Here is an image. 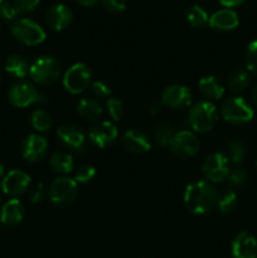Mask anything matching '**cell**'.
Listing matches in <instances>:
<instances>
[{
  "instance_id": "6da1fadb",
  "label": "cell",
  "mask_w": 257,
  "mask_h": 258,
  "mask_svg": "<svg viewBox=\"0 0 257 258\" xmlns=\"http://www.w3.org/2000/svg\"><path fill=\"white\" fill-rule=\"evenodd\" d=\"M218 191L213 184L198 180L189 184L184 191V204L194 214H207L216 207Z\"/></svg>"
},
{
  "instance_id": "7402d4cb",
  "label": "cell",
  "mask_w": 257,
  "mask_h": 258,
  "mask_svg": "<svg viewBox=\"0 0 257 258\" xmlns=\"http://www.w3.org/2000/svg\"><path fill=\"white\" fill-rule=\"evenodd\" d=\"M77 113L82 120L87 122H96L102 116L103 108L96 98L86 97L78 102Z\"/></svg>"
},
{
  "instance_id": "7dc6e473",
  "label": "cell",
  "mask_w": 257,
  "mask_h": 258,
  "mask_svg": "<svg viewBox=\"0 0 257 258\" xmlns=\"http://www.w3.org/2000/svg\"><path fill=\"white\" fill-rule=\"evenodd\" d=\"M256 168H257V160H256Z\"/></svg>"
},
{
  "instance_id": "7bdbcfd3",
  "label": "cell",
  "mask_w": 257,
  "mask_h": 258,
  "mask_svg": "<svg viewBox=\"0 0 257 258\" xmlns=\"http://www.w3.org/2000/svg\"><path fill=\"white\" fill-rule=\"evenodd\" d=\"M252 98H253V102H254V105L257 106V85L254 86V88H253V92H252Z\"/></svg>"
},
{
  "instance_id": "d590c367",
  "label": "cell",
  "mask_w": 257,
  "mask_h": 258,
  "mask_svg": "<svg viewBox=\"0 0 257 258\" xmlns=\"http://www.w3.org/2000/svg\"><path fill=\"white\" fill-rule=\"evenodd\" d=\"M100 3L106 12L113 13V14L122 13L126 9L125 0H100Z\"/></svg>"
},
{
  "instance_id": "5bb4252c",
  "label": "cell",
  "mask_w": 257,
  "mask_h": 258,
  "mask_svg": "<svg viewBox=\"0 0 257 258\" xmlns=\"http://www.w3.org/2000/svg\"><path fill=\"white\" fill-rule=\"evenodd\" d=\"M48 141L39 134H32L27 136L22 144V155L25 160L40 161L48 153Z\"/></svg>"
},
{
  "instance_id": "52a82bcc",
  "label": "cell",
  "mask_w": 257,
  "mask_h": 258,
  "mask_svg": "<svg viewBox=\"0 0 257 258\" xmlns=\"http://www.w3.org/2000/svg\"><path fill=\"white\" fill-rule=\"evenodd\" d=\"M78 194V184L73 178L59 176L49 186V199L58 207H66L73 203Z\"/></svg>"
},
{
  "instance_id": "60d3db41",
  "label": "cell",
  "mask_w": 257,
  "mask_h": 258,
  "mask_svg": "<svg viewBox=\"0 0 257 258\" xmlns=\"http://www.w3.org/2000/svg\"><path fill=\"white\" fill-rule=\"evenodd\" d=\"M75 2L83 5V7H95L100 0H75Z\"/></svg>"
},
{
  "instance_id": "ba28073f",
  "label": "cell",
  "mask_w": 257,
  "mask_h": 258,
  "mask_svg": "<svg viewBox=\"0 0 257 258\" xmlns=\"http://www.w3.org/2000/svg\"><path fill=\"white\" fill-rule=\"evenodd\" d=\"M92 73L85 63H76L66 71L63 76V86L72 95H78L87 90L91 85Z\"/></svg>"
},
{
  "instance_id": "2e32d148",
  "label": "cell",
  "mask_w": 257,
  "mask_h": 258,
  "mask_svg": "<svg viewBox=\"0 0 257 258\" xmlns=\"http://www.w3.org/2000/svg\"><path fill=\"white\" fill-rule=\"evenodd\" d=\"M57 136L65 146L73 151H81L85 146L86 135L78 126L72 123L62 125L57 130Z\"/></svg>"
},
{
  "instance_id": "277c9868",
  "label": "cell",
  "mask_w": 257,
  "mask_h": 258,
  "mask_svg": "<svg viewBox=\"0 0 257 258\" xmlns=\"http://www.w3.org/2000/svg\"><path fill=\"white\" fill-rule=\"evenodd\" d=\"M12 34L15 39L24 45H38L45 40V30L29 18H20L13 22Z\"/></svg>"
},
{
  "instance_id": "5b68a950",
  "label": "cell",
  "mask_w": 257,
  "mask_h": 258,
  "mask_svg": "<svg viewBox=\"0 0 257 258\" xmlns=\"http://www.w3.org/2000/svg\"><path fill=\"white\" fill-rule=\"evenodd\" d=\"M221 116L226 122L232 125H243L253 118L254 112L251 106L239 96L229 97L222 103Z\"/></svg>"
},
{
  "instance_id": "ffe728a7",
  "label": "cell",
  "mask_w": 257,
  "mask_h": 258,
  "mask_svg": "<svg viewBox=\"0 0 257 258\" xmlns=\"http://www.w3.org/2000/svg\"><path fill=\"white\" fill-rule=\"evenodd\" d=\"M24 218V206L17 198L5 202L0 211V221L5 226H15Z\"/></svg>"
},
{
  "instance_id": "9c48e42d",
  "label": "cell",
  "mask_w": 257,
  "mask_h": 258,
  "mask_svg": "<svg viewBox=\"0 0 257 258\" xmlns=\"http://www.w3.org/2000/svg\"><path fill=\"white\" fill-rule=\"evenodd\" d=\"M8 98H9L10 103L15 107L25 108L32 106L33 103L40 102L42 96L32 83L27 82V81H20V82L14 83L9 88Z\"/></svg>"
},
{
  "instance_id": "f1b7e54d",
  "label": "cell",
  "mask_w": 257,
  "mask_h": 258,
  "mask_svg": "<svg viewBox=\"0 0 257 258\" xmlns=\"http://www.w3.org/2000/svg\"><path fill=\"white\" fill-rule=\"evenodd\" d=\"M154 139L156 143L161 146H169L171 139L175 135L173 126L169 125L168 122H158L154 126Z\"/></svg>"
},
{
  "instance_id": "603a6c76",
  "label": "cell",
  "mask_w": 257,
  "mask_h": 258,
  "mask_svg": "<svg viewBox=\"0 0 257 258\" xmlns=\"http://www.w3.org/2000/svg\"><path fill=\"white\" fill-rule=\"evenodd\" d=\"M29 67L27 59L20 54H13L5 60V71L15 78H24L29 75Z\"/></svg>"
},
{
  "instance_id": "9a60e30c",
  "label": "cell",
  "mask_w": 257,
  "mask_h": 258,
  "mask_svg": "<svg viewBox=\"0 0 257 258\" xmlns=\"http://www.w3.org/2000/svg\"><path fill=\"white\" fill-rule=\"evenodd\" d=\"M72 10L65 4H54L48 9L47 14H45L47 24L49 25V28H52L53 30H57V32L67 29L72 24Z\"/></svg>"
},
{
  "instance_id": "cb8c5ba5",
  "label": "cell",
  "mask_w": 257,
  "mask_h": 258,
  "mask_svg": "<svg viewBox=\"0 0 257 258\" xmlns=\"http://www.w3.org/2000/svg\"><path fill=\"white\" fill-rule=\"evenodd\" d=\"M49 165L55 173L59 174H68L73 170V158L71 154L66 151H57L53 154L49 159Z\"/></svg>"
},
{
  "instance_id": "e575fe53",
  "label": "cell",
  "mask_w": 257,
  "mask_h": 258,
  "mask_svg": "<svg viewBox=\"0 0 257 258\" xmlns=\"http://www.w3.org/2000/svg\"><path fill=\"white\" fill-rule=\"evenodd\" d=\"M19 15V12L17 10L15 5L12 2H4L0 4V17L7 22H15L17 17Z\"/></svg>"
},
{
  "instance_id": "8992f818",
  "label": "cell",
  "mask_w": 257,
  "mask_h": 258,
  "mask_svg": "<svg viewBox=\"0 0 257 258\" xmlns=\"http://www.w3.org/2000/svg\"><path fill=\"white\" fill-rule=\"evenodd\" d=\"M229 171V160L224 154L212 153L204 158L202 163V173L207 181L211 184H218L226 181Z\"/></svg>"
},
{
  "instance_id": "ab89813d",
  "label": "cell",
  "mask_w": 257,
  "mask_h": 258,
  "mask_svg": "<svg viewBox=\"0 0 257 258\" xmlns=\"http://www.w3.org/2000/svg\"><path fill=\"white\" fill-rule=\"evenodd\" d=\"M246 0H219V3H221L223 7L228 8V9H231V8H234V7H238V5H241L242 3H244Z\"/></svg>"
},
{
  "instance_id": "3957f363",
  "label": "cell",
  "mask_w": 257,
  "mask_h": 258,
  "mask_svg": "<svg viewBox=\"0 0 257 258\" xmlns=\"http://www.w3.org/2000/svg\"><path fill=\"white\" fill-rule=\"evenodd\" d=\"M218 120L217 107L209 101H201L190 108L188 122L196 133L204 134L213 130Z\"/></svg>"
},
{
  "instance_id": "30bf717a",
  "label": "cell",
  "mask_w": 257,
  "mask_h": 258,
  "mask_svg": "<svg viewBox=\"0 0 257 258\" xmlns=\"http://www.w3.org/2000/svg\"><path fill=\"white\" fill-rule=\"evenodd\" d=\"M169 148L179 158L189 159L197 155L201 148V143L196 134L189 130H183L175 133L169 144Z\"/></svg>"
},
{
  "instance_id": "7c38bea8",
  "label": "cell",
  "mask_w": 257,
  "mask_h": 258,
  "mask_svg": "<svg viewBox=\"0 0 257 258\" xmlns=\"http://www.w3.org/2000/svg\"><path fill=\"white\" fill-rule=\"evenodd\" d=\"M117 135V127L111 121H101L95 123L88 131V139L98 149H105L115 143Z\"/></svg>"
},
{
  "instance_id": "484cf974",
  "label": "cell",
  "mask_w": 257,
  "mask_h": 258,
  "mask_svg": "<svg viewBox=\"0 0 257 258\" xmlns=\"http://www.w3.org/2000/svg\"><path fill=\"white\" fill-rule=\"evenodd\" d=\"M237 194L233 190H222L218 193L217 197L216 207L222 212L223 214H229L236 209L237 207Z\"/></svg>"
},
{
  "instance_id": "8fae6325",
  "label": "cell",
  "mask_w": 257,
  "mask_h": 258,
  "mask_svg": "<svg viewBox=\"0 0 257 258\" xmlns=\"http://www.w3.org/2000/svg\"><path fill=\"white\" fill-rule=\"evenodd\" d=\"M191 103V91L186 86H168L161 93V105L173 110H183Z\"/></svg>"
},
{
  "instance_id": "ee69618b",
  "label": "cell",
  "mask_w": 257,
  "mask_h": 258,
  "mask_svg": "<svg viewBox=\"0 0 257 258\" xmlns=\"http://www.w3.org/2000/svg\"><path fill=\"white\" fill-rule=\"evenodd\" d=\"M4 174H5V168L2 163H0V179L4 178Z\"/></svg>"
},
{
  "instance_id": "836d02e7",
  "label": "cell",
  "mask_w": 257,
  "mask_h": 258,
  "mask_svg": "<svg viewBox=\"0 0 257 258\" xmlns=\"http://www.w3.org/2000/svg\"><path fill=\"white\" fill-rule=\"evenodd\" d=\"M106 108H107V113L113 121H120L123 115V103L121 100L117 98H110L106 102Z\"/></svg>"
},
{
  "instance_id": "7a4b0ae2",
  "label": "cell",
  "mask_w": 257,
  "mask_h": 258,
  "mask_svg": "<svg viewBox=\"0 0 257 258\" xmlns=\"http://www.w3.org/2000/svg\"><path fill=\"white\" fill-rule=\"evenodd\" d=\"M62 73V66L57 58L44 55L30 64L29 76L40 86H50L58 81Z\"/></svg>"
},
{
  "instance_id": "ac0fdd59",
  "label": "cell",
  "mask_w": 257,
  "mask_h": 258,
  "mask_svg": "<svg viewBox=\"0 0 257 258\" xmlns=\"http://www.w3.org/2000/svg\"><path fill=\"white\" fill-rule=\"evenodd\" d=\"M233 258H257V239L247 232L237 234L232 242Z\"/></svg>"
},
{
  "instance_id": "4316f807",
  "label": "cell",
  "mask_w": 257,
  "mask_h": 258,
  "mask_svg": "<svg viewBox=\"0 0 257 258\" xmlns=\"http://www.w3.org/2000/svg\"><path fill=\"white\" fill-rule=\"evenodd\" d=\"M30 121H32L33 128L37 130L38 133H45V131L50 130L53 126V118L50 113L42 108L33 111Z\"/></svg>"
},
{
  "instance_id": "d4e9b609",
  "label": "cell",
  "mask_w": 257,
  "mask_h": 258,
  "mask_svg": "<svg viewBox=\"0 0 257 258\" xmlns=\"http://www.w3.org/2000/svg\"><path fill=\"white\" fill-rule=\"evenodd\" d=\"M251 83V75L247 70H236L228 76L227 86L233 93H239L246 90Z\"/></svg>"
},
{
  "instance_id": "d6a6232c",
  "label": "cell",
  "mask_w": 257,
  "mask_h": 258,
  "mask_svg": "<svg viewBox=\"0 0 257 258\" xmlns=\"http://www.w3.org/2000/svg\"><path fill=\"white\" fill-rule=\"evenodd\" d=\"M246 67L249 75H253L257 77V40L251 42L247 47Z\"/></svg>"
},
{
  "instance_id": "83f0119b",
  "label": "cell",
  "mask_w": 257,
  "mask_h": 258,
  "mask_svg": "<svg viewBox=\"0 0 257 258\" xmlns=\"http://www.w3.org/2000/svg\"><path fill=\"white\" fill-rule=\"evenodd\" d=\"M186 20L189 24L194 28H203L208 25L209 23V15L204 8L201 5H193L189 8L188 13H186Z\"/></svg>"
},
{
  "instance_id": "f35d334b",
  "label": "cell",
  "mask_w": 257,
  "mask_h": 258,
  "mask_svg": "<svg viewBox=\"0 0 257 258\" xmlns=\"http://www.w3.org/2000/svg\"><path fill=\"white\" fill-rule=\"evenodd\" d=\"M45 186L43 183H38L30 193V202L34 204L40 203L45 198Z\"/></svg>"
},
{
  "instance_id": "4fadbf2b",
  "label": "cell",
  "mask_w": 257,
  "mask_h": 258,
  "mask_svg": "<svg viewBox=\"0 0 257 258\" xmlns=\"http://www.w3.org/2000/svg\"><path fill=\"white\" fill-rule=\"evenodd\" d=\"M30 185V175L19 169H13L4 175L2 180V190L12 197L24 194Z\"/></svg>"
},
{
  "instance_id": "f546056e",
  "label": "cell",
  "mask_w": 257,
  "mask_h": 258,
  "mask_svg": "<svg viewBox=\"0 0 257 258\" xmlns=\"http://www.w3.org/2000/svg\"><path fill=\"white\" fill-rule=\"evenodd\" d=\"M227 158L234 164H242L246 158V146L242 141L232 140L227 146Z\"/></svg>"
},
{
  "instance_id": "44dd1931",
  "label": "cell",
  "mask_w": 257,
  "mask_h": 258,
  "mask_svg": "<svg viewBox=\"0 0 257 258\" xmlns=\"http://www.w3.org/2000/svg\"><path fill=\"white\" fill-rule=\"evenodd\" d=\"M201 95L209 101H218L224 95V86L216 76H206L198 83Z\"/></svg>"
},
{
  "instance_id": "4dcf8cb0",
  "label": "cell",
  "mask_w": 257,
  "mask_h": 258,
  "mask_svg": "<svg viewBox=\"0 0 257 258\" xmlns=\"http://www.w3.org/2000/svg\"><path fill=\"white\" fill-rule=\"evenodd\" d=\"M248 180V173L242 168H236L229 171L228 176L226 179V183L231 188H241Z\"/></svg>"
},
{
  "instance_id": "1f68e13d",
  "label": "cell",
  "mask_w": 257,
  "mask_h": 258,
  "mask_svg": "<svg viewBox=\"0 0 257 258\" xmlns=\"http://www.w3.org/2000/svg\"><path fill=\"white\" fill-rule=\"evenodd\" d=\"M96 175V169L90 164H83L75 170V180L77 184L90 183Z\"/></svg>"
},
{
  "instance_id": "b9f144b4",
  "label": "cell",
  "mask_w": 257,
  "mask_h": 258,
  "mask_svg": "<svg viewBox=\"0 0 257 258\" xmlns=\"http://www.w3.org/2000/svg\"><path fill=\"white\" fill-rule=\"evenodd\" d=\"M150 112L153 113V115H156V113L160 112V105H159V103H155V105L153 106V108L150 110Z\"/></svg>"
},
{
  "instance_id": "bcb514c9",
  "label": "cell",
  "mask_w": 257,
  "mask_h": 258,
  "mask_svg": "<svg viewBox=\"0 0 257 258\" xmlns=\"http://www.w3.org/2000/svg\"><path fill=\"white\" fill-rule=\"evenodd\" d=\"M3 2H4V0H0V4H2V3H3Z\"/></svg>"
},
{
  "instance_id": "e0dca14e",
  "label": "cell",
  "mask_w": 257,
  "mask_h": 258,
  "mask_svg": "<svg viewBox=\"0 0 257 258\" xmlns=\"http://www.w3.org/2000/svg\"><path fill=\"white\" fill-rule=\"evenodd\" d=\"M121 144L123 149L131 154H144L150 150V140L148 135L140 130L131 128L127 130L121 138Z\"/></svg>"
},
{
  "instance_id": "74e56055",
  "label": "cell",
  "mask_w": 257,
  "mask_h": 258,
  "mask_svg": "<svg viewBox=\"0 0 257 258\" xmlns=\"http://www.w3.org/2000/svg\"><path fill=\"white\" fill-rule=\"evenodd\" d=\"M39 3L40 0H13V4L15 5L19 14L20 13L33 12L39 5Z\"/></svg>"
},
{
  "instance_id": "8d00e7d4",
  "label": "cell",
  "mask_w": 257,
  "mask_h": 258,
  "mask_svg": "<svg viewBox=\"0 0 257 258\" xmlns=\"http://www.w3.org/2000/svg\"><path fill=\"white\" fill-rule=\"evenodd\" d=\"M91 91L96 98H107L111 95L110 86L102 81H96V82L91 83Z\"/></svg>"
},
{
  "instance_id": "f6af8a7d",
  "label": "cell",
  "mask_w": 257,
  "mask_h": 258,
  "mask_svg": "<svg viewBox=\"0 0 257 258\" xmlns=\"http://www.w3.org/2000/svg\"><path fill=\"white\" fill-rule=\"evenodd\" d=\"M0 83H2V71H0Z\"/></svg>"
},
{
  "instance_id": "d6986e66",
  "label": "cell",
  "mask_w": 257,
  "mask_h": 258,
  "mask_svg": "<svg viewBox=\"0 0 257 258\" xmlns=\"http://www.w3.org/2000/svg\"><path fill=\"white\" fill-rule=\"evenodd\" d=\"M209 27L219 32H229L238 27L239 18L234 10L224 8V9L217 10L209 17Z\"/></svg>"
}]
</instances>
